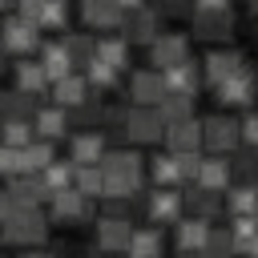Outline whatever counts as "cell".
<instances>
[{
    "instance_id": "cell-11",
    "label": "cell",
    "mask_w": 258,
    "mask_h": 258,
    "mask_svg": "<svg viewBox=\"0 0 258 258\" xmlns=\"http://www.w3.org/2000/svg\"><path fill=\"white\" fill-rule=\"evenodd\" d=\"M133 222L129 218H117V214H105L101 222H97V246L105 250V254H125L129 250V238H133Z\"/></svg>"
},
{
    "instance_id": "cell-35",
    "label": "cell",
    "mask_w": 258,
    "mask_h": 258,
    "mask_svg": "<svg viewBox=\"0 0 258 258\" xmlns=\"http://www.w3.org/2000/svg\"><path fill=\"white\" fill-rule=\"evenodd\" d=\"M64 48H69V56L77 60V64H89L93 56H97V40L89 36V32H69L64 28V40H60Z\"/></svg>"
},
{
    "instance_id": "cell-49",
    "label": "cell",
    "mask_w": 258,
    "mask_h": 258,
    "mask_svg": "<svg viewBox=\"0 0 258 258\" xmlns=\"http://www.w3.org/2000/svg\"><path fill=\"white\" fill-rule=\"evenodd\" d=\"M117 4H121V8H125V12H133V8H141V4H145V0H117Z\"/></svg>"
},
{
    "instance_id": "cell-39",
    "label": "cell",
    "mask_w": 258,
    "mask_h": 258,
    "mask_svg": "<svg viewBox=\"0 0 258 258\" xmlns=\"http://www.w3.org/2000/svg\"><path fill=\"white\" fill-rule=\"evenodd\" d=\"M230 234H234V246L246 254V246L258 238V214H246V218H230Z\"/></svg>"
},
{
    "instance_id": "cell-18",
    "label": "cell",
    "mask_w": 258,
    "mask_h": 258,
    "mask_svg": "<svg viewBox=\"0 0 258 258\" xmlns=\"http://www.w3.org/2000/svg\"><path fill=\"white\" fill-rule=\"evenodd\" d=\"M48 206H52V218H56V222H81V218H89V198H85L77 185L52 194Z\"/></svg>"
},
{
    "instance_id": "cell-34",
    "label": "cell",
    "mask_w": 258,
    "mask_h": 258,
    "mask_svg": "<svg viewBox=\"0 0 258 258\" xmlns=\"http://www.w3.org/2000/svg\"><path fill=\"white\" fill-rule=\"evenodd\" d=\"M32 121H0V145H12V149H28L36 137H32Z\"/></svg>"
},
{
    "instance_id": "cell-17",
    "label": "cell",
    "mask_w": 258,
    "mask_h": 258,
    "mask_svg": "<svg viewBox=\"0 0 258 258\" xmlns=\"http://www.w3.org/2000/svg\"><path fill=\"white\" fill-rule=\"evenodd\" d=\"M8 194H12L16 210H36V206H40V198H48V189H44L40 173H20V177H12V181H8Z\"/></svg>"
},
{
    "instance_id": "cell-6",
    "label": "cell",
    "mask_w": 258,
    "mask_h": 258,
    "mask_svg": "<svg viewBox=\"0 0 258 258\" xmlns=\"http://www.w3.org/2000/svg\"><path fill=\"white\" fill-rule=\"evenodd\" d=\"M149 60L157 64V73H169V69L185 64L189 60V36L185 32H161L149 44Z\"/></svg>"
},
{
    "instance_id": "cell-52",
    "label": "cell",
    "mask_w": 258,
    "mask_h": 258,
    "mask_svg": "<svg viewBox=\"0 0 258 258\" xmlns=\"http://www.w3.org/2000/svg\"><path fill=\"white\" fill-rule=\"evenodd\" d=\"M246 4H250V12H254V16H258V0H246Z\"/></svg>"
},
{
    "instance_id": "cell-12",
    "label": "cell",
    "mask_w": 258,
    "mask_h": 258,
    "mask_svg": "<svg viewBox=\"0 0 258 258\" xmlns=\"http://www.w3.org/2000/svg\"><path fill=\"white\" fill-rule=\"evenodd\" d=\"M214 93H218V101H222V105H234V109H242V105H250V101L258 97V73L246 64L242 73H234V77H230L226 85H218Z\"/></svg>"
},
{
    "instance_id": "cell-48",
    "label": "cell",
    "mask_w": 258,
    "mask_h": 258,
    "mask_svg": "<svg viewBox=\"0 0 258 258\" xmlns=\"http://www.w3.org/2000/svg\"><path fill=\"white\" fill-rule=\"evenodd\" d=\"M12 214H16V202H12V194H8V189H0V226H4Z\"/></svg>"
},
{
    "instance_id": "cell-47",
    "label": "cell",
    "mask_w": 258,
    "mask_h": 258,
    "mask_svg": "<svg viewBox=\"0 0 258 258\" xmlns=\"http://www.w3.org/2000/svg\"><path fill=\"white\" fill-rule=\"evenodd\" d=\"M40 12H44V0H20V16H24V20L40 24Z\"/></svg>"
},
{
    "instance_id": "cell-54",
    "label": "cell",
    "mask_w": 258,
    "mask_h": 258,
    "mask_svg": "<svg viewBox=\"0 0 258 258\" xmlns=\"http://www.w3.org/2000/svg\"><path fill=\"white\" fill-rule=\"evenodd\" d=\"M181 258H206V254H181Z\"/></svg>"
},
{
    "instance_id": "cell-45",
    "label": "cell",
    "mask_w": 258,
    "mask_h": 258,
    "mask_svg": "<svg viewBox=\"0 0 258 258\" xmlns=\"http://www.w3.org/2000/svg\"><path fill=\"white\" fill-rule=\"evenodd\" d=\"M242 141H246V149H258V109H250L242 117Z\"/></svg>"
},
{
    "instance_id": "cell-41",
    "label": "cell",
    "mask_w": 258,
    "mask_h": 258,
    "mask_svg": "<svg viewBox=\"0 0 258 258\" xmlns=\"http://www.w3.org/2000/svg\"><path fill=\"white\" fill-rule=\"evenodd\" d=\"M69 24V0H44L40 28H64Z\"/></svg>"
},
{
    "instance_id": "cell-33",
    "label": "cell",
    "mask_w": 258,
    "mask_h": 258,
    "mask_svg": "<svg viewBox=\"0 0 258 258\" xmlns=\"http://www.w3.org/2000/svg\"><path fill=\"white\" fill-rule=\"evenodd\" d=\"M185 206L194 210V218L214 222V214L226 206V198H218V194H210V189H202V185H198V189H189V194H185Z\"/></svg>"
},
{
    "instance_id": "cell-15",
    "label": "cell",
    "mask_w": 258,
    "mask_h": 258,
    "mask_svg": "<svg viewBox=\"0 0 258 258\" xmlns=\"http://www.w3.org/2000/svg\"><path fill=\"white\" fill-rule=\"evenodd\" d=\"M202 145H206V137H202V121L198 117L165 129V149L169 153H202Z\"/></svg>"
},
{
    "instance_id": "cell-27",
    "label": "cell",
    "mask_w": 258,
    "mask_h": 258,
    "mask_svg": "<svg viewBox=\"0 0 258 258\" xmlns=\"http://www.w3.org/2000/svg\"><path fill=\"white\" fill-rule=\"evenodd\" d=\"M40 64H44V73H48V81L56 85V81H64V77H73V56H69V48L60 44V40H52V44H44V52H40Z\"/></svg>"
},
{
    "instance_id": "cell-25",
    "label": "cell",
    "mask_w": 258,
    "mask_h": 258,
    "mask_svg": "<svg viewBox=\"0 0 258 258\" xmlns=\"http://www.w3.org/2000/svg\"><path fill=\"white\" fill-rule=\"evenodd\" d=\"M226 210H230V218L258 214V185H254V181H234V185L226 189Z\"/></svg>"
},
{
    "instance_id": "cell-4",
    "label": "cell",
    "mask_w": 258,
    "mask_h": 258,
    "mask_svg": "<svg viewBox=\"0 0 258 258\" xmlns=\"http://www.w3.org/2000/svg\"><path fill=\"white\" fill-rule=\"evenodd\" d=\"M121 36H125L129 44H153V40L161 36V12H157L153 4H141V8L125 12V20H121Z\"/></svg>"
},
{
    "instance_id": "cell-31",
    "label": "cell",
    "mask_w": 258,
    "mask_h": 258,
    "mask_svg": "<svg viewBox=\"0 0 258 258\" xmlns=\"http://www.w3.org/2000/svg\"><path fill=\"white\" fill-rule=\"evenodd\" d=\"M52 161H56V157H52V141H44V137H36L28 149H20V165H24V173H44Z\"/></svg>"
},
{
    "instance_id": "cell-16",
    "label": "cell",
    "mask_w": 258,
    "mask_h": 258,
    "mask_svg": "<svg viewBox=\"0 0 258 258\" xmlns=\"http://www.w3.org/2000/svg\"><path fill=\"white\" fill-rule=\"evenodd\" d=\"M198 185H202V189H210V194H226V189L234 185V165H230L226 157H218V153L202 157V169H198Z\"/></svg>"
},
{
    "instance_id": "cell-13",
    "label": "cell",
    "mask_w": 258,
    "mask_h": 258,
    "mask_svg": "<svg viewBox=\"0 0 258 258\" xmlns=\"http://www.w3.org/2000/svg\"><path fill=\"white\" fill-rule=\"evenodd\" d=\"M234 32V12L230 8H194V36L222 40Z\"/></svg>"
},
{
    "instance_id": "cell-32",
    "label": "cell",
    "mask_w": 258,
    "mask_h": 258,
    "mask_svg": "<svg viewBox=\"0 0 258 258\" xmlns=\"http://www.w3.org/2000/svg\"><path fill=\"white\" fill-rule=\"evenodd\" d=\"M97 60H105V64H113L117 73L129 64V40L125 36H105V40H97Z\"/></svg>"
},
{
    "instance_id": "cell-37",
    "label": "cell",
    "mask_w": 258,
    "mask_h": 258,
    "mask_svg": "<svg viewBox=\"0 0 258 258\" xmlns=\"http://www.w3.org/2000/svg\"><path fill=\"white\" fill-rule=\"evenodd\" d=\"M89 202L93 198H105V173H101V165H77V181H73Z\"/></svg>"
},
{
    "instance_id": "cell-43",
    "label": "cell",
    "mask_w": 258,
    "mask_h": 258,
    "mask_svg": "<svg viewBox=\"0 0 258 258\" xmlns=\"http://www.w3.org/2000/svg\"><path fill=\"white\" fill-rule=\"evenodd\" d=\"M69 121H77V125H85V129H89V125L105 121V109H101V101H97V97H89L81 109H73V113H69Z\"/></svg>"
},
{
    "instance_id": "cell-38",
    "label": "cell",
    "mask_w": 258,
    "mask_h": 258,
    "mask_svg": "<svg viewBox=\"0 0 258 258\" xmlns=\"http://www.w3.org/2000/svg\"><path fill=\"white\" fill-rule=\"evenodd\" d=\"M238 246H234V234L230 226H214L210 230V242H206V258H230Z\"/></svg>"
},
{
    "instance_id": "cell-20",
    "label": "cell",
    "mask_w": 258,
    "mask_h": 258,
    "mask_svg": "<svg viewBox=\"0 0 258 258\" xmlns=\"http://www.w3.org/2000/svg\"><path fill=\"white\" fill-rule=\"evenodd\" d=\"M105 153H109V149H105V137H101L97 129L77 133V137H73V149H69V157H73L77 165H101Z\"/></svg>"
},
{
    "instance_id": "cell-29",
    "label": "cell",
    "mask_w": 258,
    "mask_h": 258,
    "mask_svg": "<svg viewBox=\"0 0 258 258\" xmlns=\"http://www.w3.org/2000/svg\"><path fill=\"white\" fill-rule=\"evenodd\" d=\"M149 177L157 181V189H173L177 181H181V169H177V157L165 149V153H157V157H149Z\"/></svg>"
},
{
    "instance_id": "cell-14",
    "label": "cell",
    "mask_w": 258,
    "mask_h": 258,
    "mask_svg": "<svg viewBox=\"0 0 258 258\" xmlns=\"http://www.w3.org/2000/svg\"><path fill=\"white\" fill-rule=\"evenodd\" d=\"M210 230H214V222H206V218H181L177 222V230H173V242H177V250L181 254H206V242H210Z\"/></svg>"
},
{
    "instance_id": "cell-53",
    "label": "cell",
    "mask_w": 258,
    "mask_h": 258,
    "mask_svg": "<svg viewBox=\"0 0 258 258\" xmlns=\"http://www.w3.org/2000/svg\"><path fill=\"white\" fill-rule=\"evenodd\" d=\"M4 52H8V48H4V44H0V69H4Z\"/></svg>"
},
{
    "instance_id": "cell-10",
    "label": "cell",
    "mask_w": 258,
    "mask_h": 258,
    "mask_svg": "<svg viewBox=\"0 0 258 258\" xmlns=\"http://www.w3.org/2000/svg\"><path fill=\"white\" fill-rule=\"evenodd\" d=\"M181 206H185V194H177V189H153L145 198V214H149L153 226H177Z\"/></svg>"
},
{
    "instance_id": "cell-44",
    "label": "cell",
    "mask_w": 258,
    "mask_h": 258,
    "mask_svg": "<svg viewBox=\"0 0 258 258\" xmlns=\"http://www.w3.org/2000/svg\"><path fill=\"white\" fill-rule=\"evenodd\" d=\"M24 173V165H20V149H12V145H0V177H20Z\"/></svg>"
},
{
    "instance_id": "cell-19",
    "label": "cell",
    "mask_w": 258,
    "mask_h": 258,
    "mask_svg": "<svg viewBox=\"0 0 258 258\" xmlns=\"http://www.w3.org/2000/svg\"><path fill=\"white\" fill-rule=\"evenodd\" d=\"M81 16H85V24H93V28H121L125 8H121L117 0H81Z\"/></svg>"
},
{
    "instance_id": "cell-5",
    "label": "cell",
    "mask_w": 258,
    "mask_h": 258,
    "mask_svg": "<svg viewBox=\"0 0 258 258\" xmlns=\"http://www.w3.org/2000/svg\"><path fill=\"white\" fill-rule=\"evenodd\" d=\"M129 97H133L137 109H157V105L169 97L165 73H157V69H137V73L129 77Z\"/></svg>"
},
{
    "instance_id": "cell-42",
    "label": "cell",
    "mask_w": 258,
    "mask_h": 258,
    "mask_svg": "<svg viewBox=\"0 0 258 258\" xmlns=\"http://www.w3.org/2000/svg\"><path fill=\"white\" fill-rule=\"evenodd\" d=\"M230 165H234V173H238L242 181H254V185H258V149H242Z\"/></svg>"
},
{
    "instance_id": "cell-22",
    "label": "cell",
    "mask_w": 258,
    "mask_h": 258,
    "mask_svg": "<svg viewBox=\"0 0 258 258\" xmlns=\"http://www.w3.org/2000/svg\"><path fill=\"white\" fill-rule=\"evenodd\" d=\"M36 117V101H32V93H24V89H8V93H0V121H32Z\"/></svg>"
},
{
    "instance_id": "cell-9",
    "label": "cell",
    "mask_w": 258,
    "mask_h": 258,
    "mask_svg": "<svg viewBox=\"0 0 258 258\" xmlns=\"http://www.w3.org/2000/svg\"><path fill=\"white\" fill-rule=\"evenodd\" d=\"M246 69V56L238 52V48H214V52H206V60H202V73H206V85L210 89H218V85H226L234 73H242Z\"/></svg>"
},
{
    "instance_id": "cell-1",
    "label": "cell",
    "mask_w": 258,
    "mask_h": 258,
    "mask_svg": "<svg viewBox=\"0 0 258 258\" xmlns=\"http://www.w3.org/2000/svg\"><path fill=\"white\" fill-rule=\"evenodd\" d=\"M48 238V218L40 210H16L4 226H0V242L8 246H32Z\"/></svg>"
},
{
    "instance_id": "cell-21",
    "label": "cell",
    "mask_w": 258,
    "mask_h": 258,
    "mask_svg": "<svg viewBox=\"0 0 258 258\" xmlns=\"http://www.w3.org/2000/svg\"><path fill=\"white\" fill-rule=\"evenodd\" d=\"M52 101H56L64 113L81 109V105L89 101V81H85V77H77V73H73V77H64V81H56V85H52Z\"/></svg>"
},
{
    "instance_id": "cell-8",
    "label": "cell",
    "mask_w": 258,
    "mask_h": 258,
    "mask_svg": "<svg viewBox=\"0 0 258 258\" xmlns=\"http://www.w3.org/2000/svg\"><path fill=\"white\" fill-rule=\"evenodd\" d=\"M0 44L12 48V52H32V48L40 44V24L24 20L20 12H16V16H4V20H0Z\"/></svg>"
},
{
    "instance_id": "cell-55",
    "label": "cell",
    "mask_w": 258,
    "mask_h": 258,
    "mask_svg": "<svg viewBox=\"0 0 258 258\" xmlns=\"http://www.w3.org/2000/svg\"><path fill=\"white\" fill-rule=\"evenodd\" d=\"M0 4H8V0H0Z\"/></svg>"
},
{
    "instance_id": "cell-36",
    "label": "cell",
    "mask_w": 258,
    "mask_h": 258,
    "mask_svg": "<svg viewBox=\"0 0 258 258\" xmlns=\"http://www.w3.org/2000/svg\"><path fill=\"white\" fill-rule=\"evenodd\" d=\"M157 113H161L165 125H181V121L194 117V97H173V93H169V97L157 105Z\"/></svg>"
},
{
    "instance_id": "cell-7",
    "label": "cell",
    "mask_w": 258,
    "mask_h": 258,
    "mask_svg": "<svg viewBox=\"0 0 258 258\" xmlns=\"http://www.w3.org/2000/svg\"><path fill=\"white\" fill-rule=\"evenodd\" d=\"M101 173L113 177V181H129V185H141V173H145V157L137 149H109L101 157Z\"/></svg>"
},
{
    "instance_id": "cell-26",
    "label": "cell",
    "mask_w": 258,
    "mask_h": 258,
    "mask_svg": "<svg viewBox=\"0 0 258 258\" xmlns=\"http://www.w3.org/2000/svg\"><path fill=\"white\" fill-rule=\"evenodd\" d=\"M161 250H165L161 230H153V226H137V230H133V238H129L125 258H161Z\"/></svg>"
},
{
    "instance_id": "cell-50",
    "label": "cell",
    "mask_w": 258,
    "mask_h": 258,
    "mask_svg": "<svg viewBox=\"0 0 258 258\" xmlns=\"http://www.w3.org/2000/svg\"><path fill=\"white\" fill-rule=\"evenodd\" d=\"M246 258H258V238H254V242L246 246Z\"/></svg>"
},
{
    "instance_id": "cell-28",
    "label": "cell",
    "mask_w": 258,
    "mask_h": 258,
    "mask_svg": "<svg viewBox=\"0 0 258 258\" xmlns=\"http://www.w3.org/2000/svg\"><path fill=\"white\" fill-rule=\"evenodd\" d=\"M52 81H48V73H44V64L40 60H20L16 64V89H24V93H44Z\"/></svg>"
},
{
    "instance_id": "cell-24",
    "label": "cell",
    "mask_w": 258,
    "mask_h": 258,
    "mask_svg": "<svg viewBox=\"0 0 258 258\" xmlns=\"http://www.w3.org/2000/svg\"><path fill=\"white\" fill-rule=\"evenodd\" d=\"M69 113L60 109V105H48V109H36V117H32V129L44 137V141H56V137H64L69 133Z\"/></svg>"
},
{
    "instance_id": "cell-40",
    "label": "cell",
    "mask_w": 258,
    "mask_h": 258,
    "mask_svg": "<svg viewBox=\"0 0 258 258\" xmlns=\"http://www.w3.org/2000/svg\"><path fill=\"white\" fill-rule=\"evenodd\" d=\"M117 77H121V73H117L113 64L97 60V56L85 64V81H89V85H97V89H113V85H117Z\"/></svg>"
},
{
    "instance_id": "cell-46",
    "label": "cell",
    "mask_w": 258,
    "mask_h": 258,
    "mask_svg": "<svg viewBox=\"0 0 258 258\" xmlns=\"http://www.w3.org/2000/svg\"><path fill=\"white\" fill-rule=\"evenodd\" d=\"M153 8L165 12V16H173V12H189V16H194V0H157Z\"/></svg>"
},
{
    "instance_id": "cell-3",
    "label": "cell",
    "mask_w": 258,
    "mask_h": 258,
    "mask_svg": "<svg viewBox=\"0 0 258 258\" xmlns=\"http://www.w3.org/2000/svg\"><path fill=\"white\" fill-rule=\"evenodd\" d=\"M165 129H169V125L161 121L157 109H137V105L125 109L121 137H129V141H137V145H149V141H165Z\"/></svg>"
},
{
    "instance_id": "cell-23",
    "label": "cell",
    "mask_w": 258,
    "mask_h": 258,
    "mask_svg": "<svg viewBox=\"0 0 258 258\" xmlns=\"http://www.w3.org/2000/svg\"><path fill=\"white\" fill-rule=\"evenodd\" d=\"M198 85H202V73H198L194 60H185V64H177V69L165 73V89L173 97H194L198 101Z\"/></svg>"
},
{
    "instance_id": "cell-51",
    "label": "cell",
    "mask_w": 258,
    "mask_h": 258,
    "mask_svg": "<svg viewBox=\"0 0 258 258\" xmlns=\"http://www.w3.org/2000/svg\"><path fill=\"white\" fill-rule=\"evenodd\" d=\"M20 258H52V254H44V250H28V254H20Z\"/></svg>"
},
{
    "instance_id": "cell-2",
    "label": "cell",
    "mask_w": 258,
    "mask_h": 258,
    "mask_svg": "<svg viewBox=\"0 0 258 258\" xmlns=\"http://www.w3.org/2000/svg\"><path fill=\"white\" fill-rule=\"evenodd\" d=\"M202 137H206V149L210 153L226 157V153H234L242 145V121L230 117V113H214V117L202 121Z\"/></svg>"
},
{
    "instance_id": "cell-30",
    "label": "cell",
    "mask_w": 258,
    "mask_h": 258,
    "mask_svg": "<svg viewBox=\"0 0 258 258\" xmlns=\"http://www.w3.org/2000/svg\"><path fill=\"white\" fill-rule=\"evenodd\" d=\"M40 181H44L48 198L60 194V189H73V181H77V161H73V157H69V161H52V165L40 173Z\"/></svg>"
}]
</instances>
